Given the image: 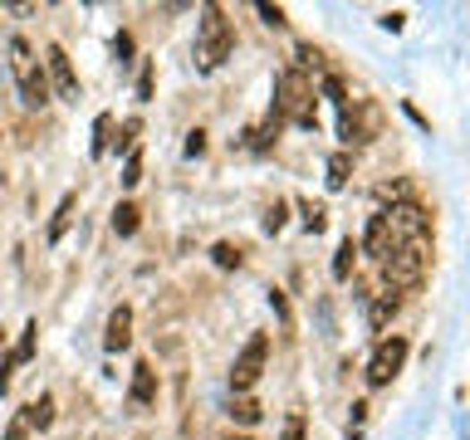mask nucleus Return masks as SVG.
<instances>
[{
  "label": "nucleus",
  "instance_id": "nucleus-1",
  "mask_svg": "<svg viewBox=\"0 0 470 440\" xmlns=\"http://www.w3.org/2000/svg\"><path fill=\"white\" fill-rule=\"evenodd\" d=\"M275 123H295V128H319L313 118V83L304 69H279L275 73Z\"/></svg>",
  "mask_w": 470,
  "mask_h": 440
},
{
  "label": "nucleus",
  "instance_id": "nucleus-2",
  "mask_svg": "<svg viewBox=\"0 0 470 440\" xmlns=\"http://www.w3.org/2000/svg\"><path fill=\"white\" fill-rule=\"evenodd\" d=\"M231 49H235L231 20L221 15V5H206L201 20H196V45H192L196 69H201V73H216V69L226 64V59H231Z\"/></svg>",
  "mask_w": 470,
  "mask_h": 440
},
{
  "label": "nucleus",
  "instance_id": "nucleus-3",
  "mask_svg": "<svg viewBox=\"0 0 470 440\" xmlns=\"http://www.w3.org/2000/svg\"><path fill=\"white\" fill-rule=\"evenodd\" d=\"M5 55H10V73H15L20 103H25V108H45L49 103V73H45V64H39L35 45H30L25 35H10Z\"/></svg>",
  "mask_w": 470,
  "mask_h": 440
},
{
  "label": "nucleus",
  "instance_id": "nucleus-4",
  "mask_svg": "<svg viewBox=\"0 0 470 440\" xmlns=\"http://www.w3.org/2000/svg\"><path fill=\"white\" fill-rule=\"evenodd\" d=\"M426 265H432V240H406V245H392L388 259H382V279L388 289H416L426 279Z\"/></svg>",
  "mask_w": 470,
  "mask_h": 440
},
{
  "label": "nucleus",
  "instance_id": "nucleus-5",
  "mask_svg": "<svg viewBox=\"0 0 470 440\" xmlns=\"http://www.w3.org/2000/svg\"><path fill=\"white\" fill-rule=\"evenodd\" d=\"M382 132V108L368 98H353L348 108H338V138L343 147H363Z\"/></svg>",
  "mask_w": 470,
  "mask_h": 440
},
{
  "label": "nucleus",
  "instance_id": "nucleus-6",
  "mask_svg": "<svg viewBox=\"0 0 470 440\" xmlns=\"http://www.w3.org/2000/svg\"><path fill=\"white\" fill-rule=\"evenodd\" d=\"M265 358H269V338H265V333H255V338H250L245 348L235 352V362H231V392H235V396H250V392H255L260 372H265Z\"/></svg>",
  "mask_w": 470,
  "mask_h": 440
},
{
  "label": "nucleus",
  "instance_id": "nucleus-7",
  "mask_svg": "<svg viewBox=\"0 0 470 440\" xmlns=\"http://www.w3.org/2000/svg\"><path fill=\"white\" fill-rule=\"evenodd\" d=\"M406 352H412V343H406L402 333H392V338H382L378 348H372V358H368V386H388L392 377L402 372Z\"/></svg>",
  "mask_w": 470,
  "mask_h": 440
},
{
  "label": "nucleus",
  "instance_id": "nucleus-8",
  "mask_svg": "<svg viewBox=\"0 0 470 440\" xmlns=\"http://www.w3.org/2000/svg\"><path fill=\"white\" fill-rule=\"evenodd\" d=\"M388 225H392V240H397V245H406V240H432V216H426L416 201L388 206Z\"/></svg>",
  "mask_w": 470,
  "mask_h": 440
},
{
  "label": "nucleus",
  "instance_id": "nucleus-9",
  "mask_svg": "<svg viewBox=\"0 0 470 440\" xmlns=\"http://www.w3.org/2000/svg\"><path fill=\"white\" fill-rule=\"evenodd\" d=\"M45 73H49V83H55L59 98H79V73H74V64H69L64 45H49L45 49Z\"/></svg>",
  "mask_w": 470,
  "mask_h": 440
},
{
  "label": "nucleus",
  "instance_id": "nucleus-10",
  "mask_svg": "<svg viewBox=\"0 0 470 440\" xmlns=\"http://www.w3.org/2000/svg\"><path fill=\"white\" fill-rule=\"evenodd\" d=\"M35 333H39V323H25V333H20V343L10 348V358H0V396L10 392V382H15V372L30 362V352H35Z\"/></svg>",
  "mask_w": 470,
  "mask_h": 440
},
{
  "label": "nucleus",
  "instance_id": "nucleus-11",
  "mask_svg": "<svg viewBox=\"0 0 470 440\" xmlns=\"http://www.w3.org/2000/svg\"><path fill=\"white\" fill-rule=\"evenodd\" d=\"M157 402V372H152V362H138L132 367V386H128V411H148V406Z\"/></svg>",
  "mask_w": 470,
  "mask_h": 440
},
{
  "label": "nucleus",
  "instance_id": "nucleus-12",
  "mask_svg": "<svg viewBox=\"0 0 470 440\" xmlns=\"http://www.w3.org/2000/svg\"><path fill=\"white\" fill-rule=\"evenodd\" d=\"M392 245H397V240H392L388 211H378V216L368 220V230H363V255H368V259H378V265H382V259H388V250H392Z\"/></svg>",
  "mask_w": 470,
  "mask_h": 440
},
{
  "label": "nucleus",
  "instance_id": "nucleus-13",
  "mask_svg": "<svg viewBox=\"0 0 470 440\" xmlns=\"http://www.w3.org/2000/svg\"><path fill=\"white\" fill-rule=\"evenodd\" d=\"M128 343H132V309L123 303V309H113V318H108L103 348H108V352H128Z\"/></svg>",
  "mask_w": 470,
  "mask_h": 440
},
{
  "label": "nucleus",
  "instance_id": "nucleus-14",
  "mask_svg": "<svg viewBox=\"0 0 470 440\" xmlns=\"http://www.w3.org/2000/svg\"><path fill=\"white\" fill-rule=\"evenodd\" d=\"M20 416H25V421H30V431H49V426H55V396H35V402H30V406H20Z\"/></svg>",
  "mask_w": 470,
  "mask_h": 440
},
{
  "label": "nucleus",
  "instance_id": "nucleus-15",
  "mask_svg": "<svg viewBox=\"0 0 470 440\" xmlns=\"http://www.w3.org/2000/svg\"><path fill=\"white\" fill-rule=\"evenodd\" d=\"M397 309H402V299H397V293L388 289V293H378V299H372V309H368V323H372V328H388V323L397 318Z\"/></svg>",
  "mask_w": 470,
  "mask_h": 440
},
{
  "label": "nucleus",
  "instance_id": "nucleus-16",
  "mask_svg": "<svg viewBox=\"0 0 470 440\" xmlns=\"http://www.w3.org/2000/svg\"><path fill=\"white\" fill-rule=\"evenodd\" d=\"M353 259H358V250H353V240H343V245L333 250V279H338V284L353 279Z\"/></svg>",
  "mask_w": 470,
  "mask_h": 440
},
{
  "label": "nucleus",
  "instance_id": "nucleus-17",
  "mask_svg": "<svg viewBox=\"0 0 470 440\" xmlns=\"http://www.w3.org/2000/svg\"><path fill=\"white\" fill-rule=\"evenodd\" d=\"M69 216H74V191H69L64 201L55 206V220H49V245H59V240H64V230H69Z\"/></svg>",
  "mask_w": 470,
  "mask_h": 440
},
{
  "label": "nucleus",
  "instance_id": "nucleus-18",
  "mask_svg": "<svg viewBox=\"0 0 470 440\" xmlns=\"http://www.w3.org/2000/svg\"><path fill=\"white\" fill-rule=\"evenodd\" d=\"M113 230H118V235L128 240L132 230H138V206H132V201H123L118 211H113Z\"/></svg>",
  "mask_w": 470,
  "mask_h": 440
},
{
  "label": "nucleus",
  "instance_id": "nucleus-19",
  "mask_svg": "<svg viewBox=\"0 0 470 440\" xmlns=\"http://www.w3.org/2000/svg\"><path fill=\"white\" fill-rule=\"evenodd\" d=\"M231 421L235 426H255L260 421V402H255V396H240V402L231 406Z\"/></svg>",
  "mask_w": 470,
  "mask_h": 440
},
{
  "label": "nucleus",
  "instance_id": "nucleus-20",
  "mask_svg": "<svg viewBox=\"0 0 470 440\" xmlns=\"http://www.w3.org/2000/svg\"><path fill=\"white\" fill-rule=\"evenodd\" d=\"M348 172H353V157L348 152H333L329 157V186H343V182H348Z\"/></svg>",
  "mask_w": 470,
  "mask_h": 440
},
{
  "label": "nucleus",
  "instance_id": "nucleus-21",
  "mask_svg": "<svg viewBox=\"0 0 470 440\" xmlns=\"http://www.w3.org/2000/svg\"><path fill=\"white\" fill-rule=\"evenodd\" d=\"M299 216H304V225L313 230V235L329 225V211H323V206H313V201H299Z\"/></svg>",
  "mask_w": 470,
  "mask_h": 440
},
{
  "label": "nucleus",
  "instance_id": "nucleus-22",
  "mask_svg": "<svg viewBox=\"0 0 470 440\" xmlns=\"http://www.w3.org/2000/svg\"><path fill=\"white\" fill-rule=\"evenodd\" d=\"M108 128H113V118L108 113H98V123H93V157L108 152Z\"/></svg>",
  "mask_w": 470,
  "mask_h": 440
},
{
  "label": "nucleus",
  "instance_id": "nucleus-23",
  "mask_svg": "<svg viewBox=\"0 0 470 440\" xmlns=\"http://www.w3.org/2000/svg\"><path fill=\"white\" fill-rule=\"evenodd\" d=\"M211 259H216L221 269H240V250H235V245H226V240L211 250Z\"/></svg>",
  "mask_w": 470,
  "mask_h": 440
},
{
  "label": "nucleus",
  "instance_id": "nucleus-24",
  "mask_svg": "<svg viewBox=\"0 0 470 440\" xmlns=\"http://www.w3.org/2000/svg\"><path fill=\"white\" fill-rule=\"evenodd\" d=\"M142 182V157L128 152V162H123V186H138Z\"/></svg>",
  "mask_w": 470,
  "mask_h": 440
},
{
  "label": "nucleus",
  "instance_id": "nucleus-25",
  "mask_svg": "<svg viewBox=\"0 0 470 440\" xmlns=\"http://www.w3.org/2000/svg\"><path fill=\"white\" fill-rule=\"evenodd\" d=\"M138 132H142V123L128 118L123 123V138H113V147H118V152H132V138H138Z\"/></svg>",
  "mask_w": 470,
  "mask_h": 440
},
{
  "label": "nucleus",
  "instance_id": "nucleus-26",
  "mask_svg": "<svg viewBox=\"0 0 470 440\" xmlns=\"http://www.w3.org/2000/svg\"><path fill=\"white\" fill-rule=\"evenodd\" d=\"M30 436H35V431H30V421H25V416H10V426H5V440H30Z\"/></svg>",
  "mask_w": 470,
  "mask_h": 440
},
{
  "label": "nucleus",
  "instance_id": "nucleus-27",
  "mask_svg": "<svg viewBox=\"0 0 470 440\" xmlns=\"http://www.w3.org/2000/svg\"><path fill=\"white\" fill-rule=\"evenodd\" d=\"M279 440H304V416L289 411V416H285V436H279Z\"/></svg>",
  "mask_w": 470,
  "mask_h": 440
},
{
  "label": "nucleus",
  "instance_id": "nucleus-28",
  "mask_svg": "<svg viewBox=\"0 0 470 440\" xmlns=\"http://www.w3.org/2000/svg\"><path fill=\"white\" fill-rule=\"evenodd\" d=\"M265 230H269V235H275V230H285V201H275L265 211Z\"/></svg>",
  "mask_w": 470,
  "mask_h": 440
},
{
  "label": "nucleus",
  "instance_id": "nucleus-29",
  "mask_svg": "<svg viewBox=\"0 0 470 440\" xmlns=\"http://www.w3.org/2000/svg\"><path fill=\"white\" fill-rule=\"evenodd\" d=\"M260 15H265V25H285V10H279V5H265V0H260Z\"/></svg>",
  "mask_w": 470,
  "mask_h": 440
},
{
  "label": "nucleus",
  "instance_id": "nucleus-30",
  "mask_svg": "<svg viewBox=\"0 0 470 440\" xmlns=\"http://www.w3.org/2000/svg\"><path fill=\"white\" fill-rule=\"evenodd\" d=\"M269 309H275V313H279V318H285V323H289V303H285V293H279V289H275V293H269Z\"/></svg>",
  "mask_w": 470,
  "mask_h": 440
},
{
  "label": "nucleus",
  "instance_id": "nucleus-31",
  "mask_svg": "<svg viewBox=\"0 0 470 440\" xmlns=\"http://www.w3.org/2000/svg\"><path fill=\"white\" fill-rule=\"evenodd\" d=\"M138 98H152V64L142 69V79H138Z\"/></svg>",
  "mask_w": 470,
  "mask_h": 440
},
{
  "label": "nucleus",
  "instance_id": "nucleus-32",
  "mask_svg": "<svg viewBox=\"0 0 470 440\" xmlns=\"http://www.w3.org/2000/svg\"><path fill=\"white\" fill-rule=\"evenodd\" d=\"M0 348H5V333H0Z\"/></svg>",
  "mask_w": 470,
  "mask_h": 440
}]
</instances>
